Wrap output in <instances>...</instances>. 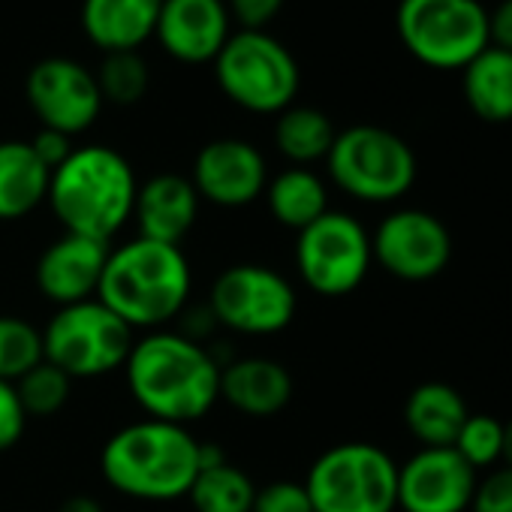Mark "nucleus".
<instances>
[{
    "instance_id": "f257e3e1",
    "label": "nucleus",
    "mask_w": 512,
    "mask_h": 512,
    "mask_svg": "<svg viewBox=\"0 0 512 512\" xmlns=\"http://www.w3.org/2000/svg\"><path fill=\"white\" fill-rule=\"evenodd\" d=\"M220 368L205 344L166 329L133 341L124 362L130 395L148 419L175 425H190L217 404Z\"/></svg>"
},
{
    "instance_id": "f03ea898",
    "label": "nucleus",
    "mask_w": 512,
    "mask_h": 512,
    "mask_svg": "<svg viewBox=\"0 0 512 512\" xmlns=\"http://www.w3.org/2000/svg\"><path fill=\"white\" fill-rule=\"evenodd\" d=\"M190 287V263L178 244L136 235L109 250L97 299L130 329L157 332L187 308Z\"/></svg>"
},
{
    "instance_id": "7ed1b4c3",
    "label": "nucleus",
    "mask_w": 512,
    "mask_h": 512,
    "mask_svg": "<svg viewBox=\"0 0 512 512\" xmlns=\"http://www.w3.org/2000/svg\"><path fill=\"white\" fill-rule=\"evenodd\" d=\"M199 446L187 425L142 419L106 440L100 470L118 494L166 503L187 497L199 476Z\"/></svg>"
},
{
    "instance_id": "20e7f679",
    "label": "nucleus",
    "mask_w": 512,
    "mask_h": 512,
    "mask_svg": "<svg viewBox=\"0 0 512 512\" xmlns=\"http://www.w3.org/2000/svg\"><path fill=\"white\" fill-rule=\"evenodd\" d=\"M136 190V172L121 151L82 145L52 172L46 202L64 232L109 241L133 217Z\"/></svg>"
},
{
    "instance_id": "39448f33",
    "label": "nucleus",
    "mask_w": 512,
    "mask_h": 512,
    "mask_svg": "<svg viewBox=\"0 0 512 512\" xmlns=\"http://www.w3.org/2000/svg\"><path fill=\"white\" fill-rule=\"evenodd\" d=\"M214 79L238 109L253 115H281L302 85L293 52L266 31L229 34L214 58Z\"/></svg>"
},
{
    "instance_id": "423d86ee",
    "label": "nucleus",
    "mask_w": 512,
    "mask_h": 512,
    "mask_svg": "<svg viewBox=\"0 0 512 512\" xmlns=\"http://www.w3.org/2000/svg\"><path fill=\"white\" fill-rule=\"evenodd\" d=\"M329 178L347 196L368 205H389L410 193L416 181V154L392 130L356 124L335 136L326 157Z\"/></svg>"
},
{
    "instance_id": "0eeeda50",
    "label": "nucleus",
    "mask_w": 512,
    "mask_h": 512,
    "mask_svg": "<svg viewBox=\"0 0 512 512\" xmlns=\"http://www.w3.org/2000/svg\"><path fill=\"white\" fill-rule=\"evenodd\" d=\"M305 488L314 512H395L398 464L374 443H338L311 464Z\"/></svg>"
},
{
    "instance_id": "6e6552de",
    "label": "nucleus",
    "mask_w": 512,
    "mask_h": 512,
    "mask_svg": "<svg viewBox=\"0 0 512 512\" xmlns=\"http://www.w3.org/2000/svg\"><path fill=\"white\" fill-rule=\"evenodd\" d=\"M395 28L404 49L431 70H464L491 46L479 0H401Z\"/></svg>"
},
{
    "instance_id": "1a4fd4ad",
    "label": "nucleus",
    "mask_w": 512,
    "mask_h": 512,
    "mask_svg": "<svg viewBox=\"0 0 512 512\" xmlns=\"http://www.w3.org/2000/svg\"><path fill=\"white\" fill-rule=\"evenodd\" d=\"M133 350V329L100 299L58 308L43 329L46 362L70 380H91L118 371Z\"/></svg>"
},
{
    "instance_id": "9d476101",
    "label": "nucleus",
    "mask_w": 512,
    "mask_h": 512,
    "mask_svg": "<svg viewBox=\"0 0 512 512\" xmlns=\"http://www.w3.org/2000/svg\"><path fill=\"white\" fill-rule=\"evenodd\" d=\"M374 263L371 232L347 211H326L299 232L296 269L305 287L323 299H341L362 287Z\"/></svg>"
},
{
    "instance_id": "9b49d317",
    "label": "nucleus",
    "mask_w": 512,
    "mask_h": 512,
    "mask_svg": "<svg viewBox=\"0 0 512 512\" xmlns=\"http://www.w3.org/2000/svg\"><path fill=\"white\" fill-rule=\"evenodd\" d=\"M205 305L211 308L217 326L238 335L266 338L293 323L299 299L281 272L260 263H238L214 278Z\"/></svg>"
},
{
    "instance_id": "f8f14e48",
    "label": "nucleus",
    "mask_w": 512,
    "mask_h": 512,
    "mask_svg": "<svg viewBox=\"0 0 512 512\" xmlns=\"http://www.w3.org/2000/svg\"><path fill=\"white\" fill-rule=\"evenodd\" d=\"M371 253L386 275L407 284H422L446 272L452 260V235L431 211L395 208L377 223Z\"/></svg>"
},
{
    "instance_id": "ddd939ff",
    "label": "nucleus",
    "mask_w": 512,
    "mask_h": 512,
    "mask_svg": "<svg viewBox=\"0 0 512 512\" xmlns=\"http://www.w3.org/2000/svg\"><path fill=\"white\" fill-rule=\"evenodd\" d=\"M25 97L43 127L67 136L85 133L103 109L97 76L85 64L61 55L43 58L31 67Z\"/></svg>"
},
{
    "instance_id": "4468645a",
    "label": "nucleus",
    "mask_w": 512,
    "mask_h": 512,
    "mask_svg": "<svg viewBox=\"0 0 512 512\" xmlns=\"http://www.w3.org/2000/svg\"><path fill=\"white\" fill-rule=\"evenodd\" d=\"M476 470L452 446H422L398 467L401 512H467Z\"/></svg>"
},
{
    "instance_id": "2eb2a0df",
    "label": "nucleus",
    "mask_w": 512,
    "mask_h": 512,
    "mask_svg": "<svg viewBox=\"0 0 512 512\" xmlns=\"http://www.w3.org/2000/svg\"><path fill=\"white\" fill-rule=\"evenodd\" d=\"M190 184L217 208H244L266 193L269 166L263 151L244 139H214L199 148Z\"/></svg>"
},
{
    "instance_id": "dca6fc26",
    "label": "nucleus",
    "mask_w": 512,
    "mask_h": 512,
    "mask_svg": "<svg viewBox=\"0 0 512 512\" xmlns=\"http://www.w3.org/2000/svg\"><path fill=\"white\" fill-rule=\"evenodd\" d=\"M109 241L64 232L37 260V290L58 308L97 299L100 278L109 260Z\"/></svg>"
},
{
    "instance_id": "f3484780",
    "label": "nucleus",
    "mask_w": 512,
    "mask_h": 512,
    "mask_svg": "<svg viewBox=\"0 0 512 512\" xmlns=\"http://www.w3.org/2000/svg\"><path fill=\"white\" fill-rule=\"evenodd\" d=\"M232 34L226 0H163L154 40L181 64H214Z\"/></svg>"
},
{
    "instance_id": "a211bd4d",
    "label": "nucleus",
    "mask_w": 512,
    "mask_h": 512,
    "mask_svg": "<svg viewBox=\"0 0 512 512\" xmlns=\"http://www.w3.org/2000/svg\"><path fill=\"white\" fill-rule=\"evenodd\" d=\"M220 398L250 416H278L293 401V374L269 356H241L220 368Z\"/></svg>"
},
{
    "instance_id": "6ab92c4d",
    "label": "nucleus",
    "mask_w": 512,
    "mask_h": 512,
    "mask_svg": "<svg viewBox=\"0 0 512 512\" xmlns=\"http://www.w3.org/2000/svg\"><path fill=\"white\" fill-rule=\"evenodd\" d=\"M199 193L190 178L175 172H160L139 184L133 202V220L142 238L178 244L199 217Z\"/></svg>"
},
{
    "instance_id": "aec40b11",
    "label": "nucleus",
    "mask_w": 512,
    "mask_h": 512,
    "mask_svg": "<svg viewBox=\"0 0 512 512\" xmlns=\"http://www.w3.org/2000/svg\"><path fill=\"white\" fill-rule=\"evenodd\" d=\"M163 0H82V31L106 52H139L157 28Z\"/></svg>"
},
{
    "instance_id": "412c9836",
    "label": "nucleus",
    "mask_w": 512,
    "mask_h": 512,
    "mask_svg": "<svg viewBox=\"0 0 512 512\" xmlns=\"http://www.w3.org/2000/svg\"><path fill=\"white\" fill-rule=\"evenodd\" d=\"M52 172L40 163L31 142H0V220H22L49 196Z\"/></svg>"
},
{
    "instance_id": "4be33fe9",
    "label": "nucleus",
    "mask_w": 512,
    "mask_h": 512,
    "mask_svg": "<svg viewBox=\"0 0 512 512\" xmlns=\"http://www.w3.org/2000/svg\"><path fill=\"white\" fill-rule=\"evenodd\" d=\"M467 416L470 410L461 392L440 380L419 383L404 404L407 431L419 440V446H452Z\"/></svg>"
},
{
    "instance_id": "5701e85b",
    "label": "nucleus",
    "mask_w": 512,
    "mask_h": 512,
    "mask_svg": "<svg viewBox=\"0 0 512 512\" xmlns=\"http://www.w3.org/2000/svg\"><path fill=\"white\" fill-rule=\"evenodd\" d=\"M461 91L476 118L488 124L512 121V52L485 46L461 70Z\"/></svg>"
},
{
    "instance_id": "b1692460",
    "label": "nucleus",
    "mask_w": 512,
    "mask_h": 512,
    "mask_svg": "<svg viewBox=\"0 0 512 512\" xmlns=\"http://www.w3.org/2000/svg\"><path fill=\"white\" fill-rule=\"evenodd\" d=\"M266 202L281 226L302 232L329 211V190L314 169L290 166L266 184Z\"/></svg>"
},
{
    "instance_id": "393cba45",
    "label": "nucleus",
    "mask_w": 512,
    "mask_h": 512,
    "mask_svg": "<svg viewBox=\"0 0 512 512\" xmlns=\"http://www.w3.org/2000/svg\"><path fill=\"white\" fill-rule=\"evenodd\" d=\"M335 124L326 112L314 106H290L278 115L275 124V145L293 166H308L326 160L335 145Z\"/></svg>"
},
{
    "instance_id": "a878e982",
    "label": "nucleus",
    "mask_w": 512,
    "mask_h": 512,
    "mask_svg": "<svg viewBox=\"0 0 512 512\" xmlns=\"http://www.w3.org/2000/svg\"><path fill=\"white\" fill-rule=\"evenodd\" d=\"M187 497L196 512H250L256 485L241 467L223 461L214 467H202Z\"/></svg>"
},
{
    "instance_id": "bb28decb",
    "label": "nucleus",
    "mask_w": 512,
    "mask_h": 512,
    "mask_svg": "<svg viewBox=\"0 0 512 512\" xmlns=\"http://www.w3.org/2000/svg\"><path fill=\"white\" fill-rule=\"evenodd\" d=\"M103 100L115 106H133L148 94L151 73L139 52H106L100 70L94 73Z\"/></svg>"
},
{
    "instance_id": "cd10ccee",
    "label": "nucleus",
    "mask_w": 512,
    "mask_h": 512,
    "mask_svg": "<svg viewBox=\"0 0 512 512\" xmlns=\"http://www.w3.org/2000/svg\"><path fill=\"white\" fill-rule=\"evenodd\" d=\"M46 359L43 332L22 317H0V380H22Z\"/></svg>"
},
{
    "instance_id": "c85d7f7f",
    "label": "nucleus",
    "mask_w": 512,
    "mask_h": 512,
    "mask_svg": "<svg viewBox=\"0 0 512 512\" xmlns=\"http://www.w3.org/2000/svg\"><path fill=\"white\" fill-rule=\"evenodd\" d=\"M70 386L73 380L52 362H40L37 368H31L22 380H16V392L22 398V407L31 416H55L64 410V404L70 401Z\"/></svg>"
},
{
    "instance_id": "c756f323",
    "label": "nucleus",
    "mask_w": 512,
    "mask_h": 512,
    "mask_svg": "<svg viewBox=\"0 0 512 512\" xmlns=\"http://www.w3.org/2000/svg\"><path fill=\"white\" fill-rule=\"evenodd\" d=\"M452 449L479 473L500 464L503 449V422L488 413H470L452 443Z\"/></svg>"
},
{
    "instance_id": "7c9ffc66",
    "label": "nucleus",
    "mask_w": 512,
    "mask_h": 512,
    "mask_svg": "<svg viewBox=\"0 0 512 512\" xmlns=\"http://www.w3.org/2000/svg\"><path fill=\"white\" fill-rule=\"evenodd\" d=\"M250 512H314L305 482L278 479L266 488H256Z\"/></svg>"
},
{
    "instance_id": "2f4dec72",
    "label": "nucleus",
    "mask_w": 512,
    "mask_h": 512,
    "mask_svg": "<svg viewBox=\"0 0 512 512\" xmlns=\"http://www.w3.org/2000/svg\"><path fill=\"white\" fill-rule=\"evenodd\" d=\"M467 512H512V467H494L476 482Z\"/></svg>"
},
{
    "instance_id": "473e14b6",
    "label": "nucleus",
    "mask_w": 512,
    "mask_h": 512,
    "mask_svg": "<svg viewBox=\"0 0 512 512\" xmlns=\"http://www.w3.org/2000/svg\"><path fill=\"white\" fill-rule=\"evenodd\" d=\"M28 428V413L16 392V383L0 380V452L13 449Z\"/></svg>"
},
{
    "instance_id": "72a5a7b5",
    "label": "nucleus",
    "mask_w": 512,
    "mask_h": 512,
    "mask_svg": "<svg viewBox=\"0 0 512 512\" xmlns=\"http://www.w3.org/2000/svg\"><path fill=\"white\" fill-rule=\"evenodd\" d=\"M226 10L241 31H266L284 10V0H226Z\"/></svg>"
},
{
    "instance_id": "f704fd0d",
    "label": "nucleus",
    "mask_w": 512,
    "mask_h": 512,
    "mask_svg": "<svg viewBox=\"0 0 512 512\" xmlns=\"http://www.w3.org/2000/svg\"><path fill=\"white\" fill-rule=\"evenodd\" d=\"M31 148H34V154L40 157V163H43L49 172H55V169L73 154V136L43 127V130L31 139Z\"/></svg>"
},
{
    "instance_id": "c9c22d12",
    "label": "nucleus",
    "mask_w": 512,
    "mask_h": 512,
    "mask_svg": "<svg viewBox=\"0 0 512 512\" xmlns=\"http://www.w3.org/2000/svg\"><path fill=\"white\" fill-rule=\"evenodd\" d=\"M488 40L491 46L512 52V0H500L488 13Z\"/></svg>"
},
{
    "instance_id": "e433bc0d",
    "label": "nucleus",
    "mask_w": 512,
    "mask_h": 512,
    "mask_svg": "<svg viewBox=\"0 0 512 512\" xmlns=\"http://www.w3.org/2000/svg\"><path fill=\"white\" fill-rule=\"evenodd\" d=\"M214 329H217V320H214L211 308L208 305H199V308L187 311V320H184V332L181 335H187V338H193V341L202 344V338H208Z\"/></svg>"
},
{
    "instance_id": "4c0bfd02",
    "label": "nucleus",
    "mask_w": 512,
    "mask_h": 512,
    "mask_svg": "<svg viewBox=\"0 0 512 512\" xmlns=\"http://www.w3.org/2000/svg\"><path fill=\"white\" fill-rule=\"evenodd\" d=\"M61 512H103V506H100V500H94L88 494H76L61 503Z\"/></svg>"
},
{
    "instance_id": "58836bf2",
    "label": "nucleus",
    "mask_w": 512,
    "mask_h": 512,
    "mask_svg": "<svg viewBox=\"0 0 512 512\" xmlns=\"http://www.w3.org/2000/svg\"><path fill=\"white\" fill-rule=\"evenodd\" d=\"M500 464L512 467V419L503 422V449H500Z\"/></svg>"
}]
</instances>
